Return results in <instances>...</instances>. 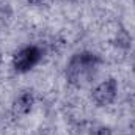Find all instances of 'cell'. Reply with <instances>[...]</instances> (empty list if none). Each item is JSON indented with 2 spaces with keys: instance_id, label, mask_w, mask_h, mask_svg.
<instances>
[{
  "instance_id": "obj_1",
  "label": "cell",
  "mask_w": 135,
  "mask_h": 135,
  "mask_svg": "<svg viewBox=\"0 0 135 135\" xmlns=\"http://www.w3.org/2000/svg\"><path fill=\"white\" fill-rule=\"evenodd\" d=\"M96 66V60L90 54L77 55L69 65V79L72 82H80L88 77V74Z\"/></svg>"
},
{
  "instance_id": "obj_2",
  "label": "cell",
  "mask_w": 135,
  "mask_h": 135,
  "mask_svg": "<svg viewBox=\"0 0 135 135\" xmlns=\"http://www.w3.org/2000/svg\"><path fill=\"white\" fill-rule=\"evenodd\" d=\"M39 57H41V54H39V50L36 47H25V49H22L16 55V58H14V68L17 71H21V72L28 71V69H32L39 61Z\"/></svg>"
},
{
  "instance_id": "obj_3",
  "label": "cell",
  "mask_w": 135,
  "mask_h": 135,
  "mask_svg": "<svg viewBox=\"0 0 135 135\" xmlns=\"http://www.w3.org/2000/svg\"><path fill=\"white\" fill-rule=\"evenodd\" d=\"M116 96V82L115 80H105L101 85L96 86V90L93 91V99L98 102L99 105H108L112 104Z\"/></svg>"
},
{
  "instance_id": "obj_4",
  "label": "cell",
  "mask_w": 135,
  "mask_h": 135,
  "mask_svg": "<svg viewBox=\"0 0 135 135\" xmlns=\"http://www.w3.org/2000/svg\"><path fill=\"white\" fill-rule=\"evenodd\" d=\"M30 107H32V98H30L28 94L21 96V98L16 101V110H17V112H21V113L28 112V110H30Z\"/></svg>"
}]
</instances>
